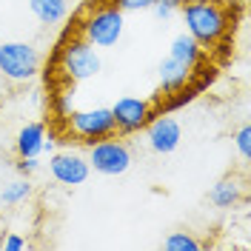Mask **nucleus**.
<instances>
[{
  "label": "nucleus",
  "instance_id": "nucleus-4",
  "mask_svg": "<svg viewBox=\"0 0 251 251\" xmlns=\"http://www.w3.org/2000/svg\"><path fill=\"white\" fill-rule=\"evenodd\" d=\"M103 60L97 54V49L83 40V37H72L60 46V72L66 75V80L72 83H83V80H92L100 75Z\"/></svg>",
  "mask_w": 251,
  "mask_h": 251
},
{
  "label": "nucleus",
  "instance_id": "nucleus-22",
  "mask_svg": "<svg viewBox=\"0 0 251 251\" xmlns=\"http://www.w3.org/2000/svg\"><path fill=\"white\" fill-rule=\"evenodd\" d=\"M17 172L23 177H31V174L40 172V157H17Z\"/></svg>",
  "mask_w": 251,
  "mask_h": 251
},
{
  "label": "nucleus",
  "instance_id": "nucleus-5",
  "mask_svg": "<svg viewBox=\"0 0 251 251\" xmlns=\"http://www.w3.org/2000/svg\"><path fill=\"white\" fill-rule=\"evenodd\" d=\"M86 160H89V166H92L97 174L120 177V174H126L128 169H131L134 154H131V149H128L123 140H117V137L111 134V137H103V140L92 143Z\"/></svg>",
  "mask_w": 251,
  "mask_h": 251
},
{
  "label": "nucleus",
  "instance_id": "nucleus-6",
  "mask_svg": "<svg viewBox=\"0 0 251 251\" xmlns=\"http://www.w3.org/2000/svg\"><path fill=\"white\" fill-rule=\"evenodd\" d=\"M66 120H69V131L75 137H80L83 143H89V146L103 140V137L117 134L111 109H75Z\"/></svg>",
  "mask_w": 251,
  "mask_h": 251
},
{
  "label": "nucleus",
  "instance_id": "nucleus-17",
  "mask_svg": "<svg viewBox=\"0 0 251 251\" xmlns=\"http://www.w3.org/2000/svg\"><path fill=\"white\" fill-rule=\"evenodd\" d=\"M163 249L166 251H200L203 243L197 237H191L188 231H172V234L163 240Z\"/></svg>",
  "mask_w": 251,
  "mask_h": 251
},
{
  "label": "nucleus",
  "instance_id": "nucleus-9",
  "mask_svg": "<svg viewBox=\"0 0 251 251\" xmlns=\"http://www.w3.org/2000/svg\"><path fill=\"white\" fill-rule=\"evenodd\" d=\"M143 131H146L149 149H151L154 154H172V151H177V146L183 140L180 123H177L174 117H169V114H154Z\"/></svg>",
  "mask_w": 251,
  "mask_h": 251
},
{
  "label": "nucleus",
  "instance_id": "nucleus-11",
  "mask_svg": "<svg viewBox=\"0 0 251 251\" xmlns=\"http://www.w3.org/2000/svg\"><path fill=\"white\" fill-rule=\"evenodd\" d=\"M46 126L43 123H26L17 131L15 151L17 157H40L46 151Z\"/></svg>",
  "mask_w": 251,
  "mask_h": 251
},
{
  "label": "nucleus",
  "instance_id": "nucleus-14",
  "mask_svg": "<svg viewBox=\"0 0 251 251\" xmlns=\"http://www.w3.org/2000/svg\"><path fill=\"white\" fill-rule=\"evenodd\" d=\"M29 12L43 26H57L69 15V0H29Z\"/></svg>",
  "mask_w": 251,
  "mask_h": 251
},
{
  "label": "nucleus",
  "instance_id": "nucleus-7",
  "mask_svg": "<svg viewBox=\"0 0 251 251\" xmlns=\"http://www.w3.org/2000/svg\"><path fill=\"white\" fill-rule=\"evenodd\" d=\"M111 114H114V126H117L120 134H137V131H143V128L149 126V120L154 117V109H151L149 100H140V97L126 94V97H120V100L111 106Z\"/></svg>",
  "mask_w": 251,
  "mask_h": 251
},
{
  "label": "nucleus",
  "instance_id": "nucleus-1",
  "mask_svg": "<svg viewBox=\"0 0 251 251\" xmlns=\"http://www.w3.org/2000/svg\"><path fill=\"white\" fill-rule=\"evenodd\" d=\"M180 12L186 20V31L203 49L217 46L228 34V15L217 0H186Z\"/></svg>",
  "mask_w": 251,
  "mask_h": 251
},
{
  "label": "nucleus",
  "instance_id": "nucleus-15",
  "mask_svg": "<svg viewBox=\"0 0 251 251\" xmlns=\"http://www.w3.org/2000/svg\"><path fill=\"white\" fill-rule=\"evenodd\" d=\"M205 89V80L203 83H194V86H183V89H177V92H169L166 94V100H163V106L154 109V114H172V111H180L186 109L188 103H194L200 92Z\"/></svg>",
  "mask_w": 251,
  "mask_h": 251
},
{
  "label": "nucleus",
  "instance_id": "nucleus-24",
  "mask_svg": "<svg viewBox=\"0 0 251 251\" xmlns=\"http://www.w3.org/2000/svg\"><path fill=\"white\" fill-rule=\"evenodd\" d=\"M0 220H3V214H0Z\"/></svg>",
  "mask_w": 251,
  "mask_h": 251
},
{
  "label": "nucleus",
  "instance_id": "nucleus-19",
  "mask_svg": "<svg viewBox=\"0 0 251 251\" xmlns=\"http://www.w3.org/2000/svg\"><path fill=\"white\" fill-rule=\"evenodd\" d=\"M51 111H54V117H69L72 111H75V100H72V92H60L54 94V100H51Z\"/></svg>",
  "mask_w": 251,
  "mask_h": 251
},
{
  "label": "nucleus",
  "instance_id": "nucleus-16",
  "mask_svg": "<svg viewBox=\"0 0 251 251\" xmlns=\"http://www.w3.org/2000/svg\"><path fill=\"white\" fill-rule=\"evenodd\" d=\"M31 194V183L29 177H20V180H12V183H6L3 191H0V203L3 205H20L26 203Z\"/></svg>",
  "mask_w": 251,
  "mask_h": 251
},
{
  "label": "nucleus",
  "instance_id": "nucleus-10",
  "mask_svg": "<svg viewBox=\"0 0 251 251\" xmlns=\"http://www.w3.org/2000/svg\"><path fill=\"white\" fill-rule=\"evenodd\" d=\"M157 77H160V92L169 94V92H177V89H183L191 83L194 77V69H188L186 63L174 60L172 54H166L160 66H157Z\"/></svg>",
  "mask_w": 251,
  "mask_h": 251
},
{
  "label": "nucleus",
  "instance_id": "nucleus-8",
  "mask_svg": "<svg viewBox=\"0 0 251 251\" xmlns=\"http://www.w3.org/2000/svg\"><path fill=\"white\" fill-rule=\"evenodd\" d=\"M49 174L54 177V183L60 186H83L92 174L89 160L77 151H57V154L49 157Z\"/></svg>",
  "mask_w": 251,
  "mask_h": 251
},
{
  "label": "nucleus",
  "instance_id": "nucleus-13",
  "mask_svg": "<svg viewBox=\"0 0 251 251\" xmlns=\"http://www.w3.org/2000/svg\"><path fill=\"white\" fill-rule=\"evenodd\" d=\"M208 200L214 208H234L240 200H243V186H240V180L237 177H223L217 180L211 191H208Z\"/></svg>",
  "mask_w": 251,
  "mask_h": 251
},
{
  "label": "nucleus",
  "instance_id": "nucleus-12",
  "mask_svg": "<svg viewBox=\"0 0 251 251\" xmlns=\"http://www.w3.org/2000/svg\"><path fill=\"white\" fill-rule=\"evenodd\" d=\"M203 51L205 49L188 34V31H180L177 37L172 40V46H169V54H172L174 60L186 63L188 69H197L200 66V60H203Z\"/></svg>",
  "mask_w": 251,
  "mask_h": 251
},
{
  "label": "nucleus",
  "instance_id": "nucleus-2",
  "mask_svg": "<svg viewBox=\"0 0 251 251\" xmlns=\"http://www.w3.org/2000/svg\"><path fill=\"white\" fill-rule=\"evenodd\" d=\"M126 29L123 12L114 6V3H106V6H97L89 15L83 17L80 23V37L89 40L94 49H111L120 43Z\"/></svg>",
  "mask_w": 251,
  "mask_h": 251
},
{
  "label": "nucleus",
  "instance_id": "nucleus-3",
  "mask_svg": "<svg viewBox=\"0 0 251 251\" xmlns=\"http://www.w3.org/2000/svg\"><path fill=\"white\" fill-rule=\"evenodd\" d=\"M40 51L26 40H6L0 43V75L9 83H29L40 75Z\"/></svg>",
  "mask_w": 251,
  "mask_h": 251
},
{
  "label": "nucleus",
  "instance_id": "nucleus-21",
  "mask_svg": "<svg viewBox=\"0 0 251 251\" xmlns=\"http://www.w3.org/2000/svg\"><path fill=\"white\" fill-rule=\"evenodd\" d=\"M114 3L120 12H151V6H154V0H109Z\"/></svg>",
  "mask_w": 251,
  "mask_h": 251
},
{
  "label": "nucleus",
  "instance_id": "nucleus-20",
  "mask_svg": "<svg viewBox=\"0 0 251 251\" xmlns=\"http://www.w3.org/2000/svg\"><path fill=\"white\" fill-rule=\"evenodd\" d=\"M186 0H154V6H151V12H154L157 20H169L174 12H180V6H183Z\"/></svg>",
  "mask_w": 251,
  "mask_h": 251
},
{
  "label": "nucleus",
  "instance_id": "nucleus-18",
  "mask_svg": "<svg viewBox=\"0 0 251 251\" xmlns=\"http://www.w3.org/2000/svg\"><path fill=\"white\" fill-rule=\"evenodd\" d=\"M234 146H237V151H240V157H243V163H249L251 160V126L249 123H243L237 128Z\"/></svg>",
  "mask_w": 251,
  "mask_h": 251
},
{
  "label": "nucleus",
  "instance_id": "nucleus-23",
  "mask_svg": "<svg viewBox=\"0 0 251 251\" xmlns=\"http://www.w3.org/2000/svg\"><path fill=\"white\" fill-rule=\"evenodd\" d=\"M0 249H3V251H26V249H29V243H26V240H23L20 234H15V231H12V234L3 237Z\"/></svg>",
  "mask_w": 251,
  "mask_h": 251
}]
</instances>
